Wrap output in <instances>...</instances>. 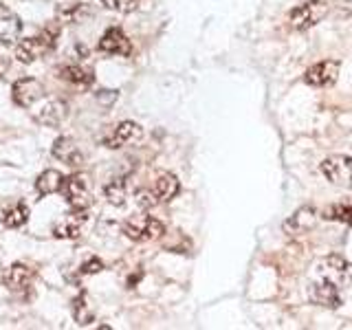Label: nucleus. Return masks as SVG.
Instances as JSON below:
<instances>
[{
	"mask_svg": "<svg viewBox=\"0 0 352 330\" xmlns=\"http://www.w3.org/2000/svg\"><path fill=\"white\" fill-rule=\"evenodd\" d=\"M124 234L135 242H150V240L161 238L165 234V227L161 220H157L154 216L137 214V216H130L124 223Z\"/></svg>",
	"mask_w": 352,
	"mask_h": 330,
	"instance_id": "f257e3e1",
	"label": "nucleus"
},
{
	"mask_svg": "<svg viewBox=\"0 0 352 330\" xmlns=\"http://www.w3.org/2000/svg\"><path fill=\"white\" fill-rule=\"evenodd\" d=\"M328 14V5L322 3V0H308V3L297 5L291 14H289V22L295 31H306L315 25H319Z\"/></svg>",
	"mask_w": 352,
	"mask_h": 330,
	"instance_id": "f03ea898",
	"label": "nucleus"
},
{
	"mask_svg": "<svg viewBox=\"0 0 352 330\" xmlns=\"http://www.w3.org/2000/svg\"><path fill=\"white\" fill-rule=\"evenodd\" d=\"M55 47V33L53 31H42L40 36H33L22 40L16 47V60L22 64L36 62L42 55H47Z\"/></svg>",
	"mask_w": 352,
	"mask_h": 330,
	"instance_id": "7ed1b4c3",
	"label": "nucleus"
},
{
	"mask_svg": "<svg viewBox=\"0 0 352 330\" xmlns=\"http://www.w3.org/2000/svg\"><path fill=\"white\" fill-rule=\"evenodd\" d=\"M62 190L73 209H86L91 205V183L84 174H73L69 179H64Z\"/></svg>",
	"mask_w": 352,
	"mask_h": 330,
	"instance_id": "20e7f679",
	"label": "nucleus"
},
{
	"mask_svg": "<svg viewBox=\"0 0 352 330\" xmlns=\"http://www.w3.org/2000/svg\"><path fill=\"white\" fill-rule=\"evenodd\" d=\"M322 174L337 187H352V157H328L322 161Z\"/></svg>",
	"mask_w": 352,
	"mask_h": 330,
	"instance_id": "39448f33",
	"label": "nucleus"
},
{
	"mask_svg": "<svg viewBox=\"0 0 352 330\" xmlns=\"http://www.w3.org/2000/svg\"><path fill=\"white\" fill-rule=\"evenodd\" d=\"M143 139V128L135 121H121V124L113 130V135L106 139V148H126V146H135Z\"/></svg>",
	"mask_w": 352,
	"mask_h": 330,
	"instance_id": "423d86ee",
	"label": "nucleus"
},
{
	"mask_svg": "<svg viewBox=\"0 0 352 330\" xmlns=\"http://www.w3.org/2000/svg\"><path fill=\"white\" fill-rule=\"evenodd\" d=\"M337 77H339V62L324 60V62L313 64L311 69L306 71L304 80H306V84H311V86L324 88V86H333L337 82Z\"/></svg>",
	"mask_w": 352,
	"mask_h": 330,
	"instance_id": "0eeeda50",
	"label": "nucleus"
},
{
	"mask_svg": "<svg viewBox=\"0 0 352 330\" xmlns=\"http://www.w3.org/2000/svg\"><path fill=\"white\" fill-rule=\"evenodd\" d=\"M11 95H14V102L22 108H31L38 99L44 97V86L31 77H25V80H18L11 88Z\"/></svg>",
	"mask_w": 352,
	"mask_h": 330,
	"instance_id": "6e6552de",
	"label": "nucleus"
},
{
	"mask_svg": "<svg viewBox=\"0 0 352 330\" xmlns=\"http://www.w3.org/2000/svg\"><path fill=\"white\" fill-rule=\"evenodd\" d=\"M53 157L62 161L69 168H82L84 165V154L80 150V146L71 139V137H60L53 143Z\"/></svg>",
	"mask_w": 352,
	"mask_h": 330,
	"instance_id": "1a4fd4ad",
	"label": "nucleus"
},
{
	"mask_svg": "<svg viewBox=\"0 0 352 330\" xmlns=\"http://www.w3.org/2000/svg\"><path fill=\"white\" fill-rule=\"evenodd\" d=\"M99 49H102L104 53H110V55H121V58H128V55L132 53V44L130 40L126 38V33L113 27L108 29L102 40H99Z\"/></svg>",
	"mask_w": 352,
	"mask_h": 330,
	"instance_id": "9d476101",
	"label": "nucleus"
},
{
	"mask_svg": "<svg viewBox=\"0 0 352 330\" xmlns=\"http://www.w3.org/2000/svg\"><path fill=\"white\" fill-rule=\"evenodd\" d=\"M33 278H36V271H33L31 267H27V264L16 262V264H11V267L7 269V273L3 275V282L9 291H25L31 286Z\"/></svg>",
	"mask_w": 352,
	"mask_h": 330,
	"instance_id": "9b49d317",
	"label": "nucleus"
},
{
	"mask_svg": "<svg viewBox=\"0 0 352 330\" xmlns=\"http://www.w3.org/2000/svg\"><path fill=\"white\" fill-rule=\"evenodd\" d=\"M84 225H86V214L84 209H75L73 214H69L60 225H55L53 229V236L55 238H80L82 231H84Z\"/></svg>",
	"mask_w": 352,
	"mask_h": 330,
	"instance_id": "f8f14e48",
	"label": "nucleus"
},
{
	"mask_svg": "<svg viewBox=\"0 0 352 330\" xmlns=\"http://www.w3.org/2000/svg\"><path fill=\"white\" fill-rule=\"evenodd\" d=\"M311 300L319 306H326V308H337L341 304V295L339 289L333 282H317L311 286Z\"/></svg>",
	"mask_w": 352,
	"mask_h": 330,
	"instance_id": "ddd939ff",
	"label": "nucleus"
},
{
	"mask_svg": "<svg viewBox=\"0 0 352 330\" xmlns=\"http://www.w3.org/2000/svg\"><path fill=\"white\" fill-rule=\"evenodd\" d=\"M150 190H152L154 198H157L159 205H161V203L172 201V198L181 192V185H179V179H176L174 174H161L159 179L154 181V185L150 187Z\"/></svg>",
	"mask_w": 352,
	"mask_h": 330,
	"instance_id": "4468645a",
	"label": "nucleus"
},
{
	"mask_svg": "<svg viewBox=\"0 0 352 330\" xmlns=\"http://www.w3.org/2000/svg\"><path fill=\"white\" fill-rule=\"evenodd\" d=\"M29 220V207L25 203H14L9 207H3L0 209V223H3L5 227H22Z\"/></svg>",
	"mask_w": 352,
	"mask_h": 330,
	"instance_id": "2eb2a0df",
	"label": "nucleus"
},
{
	"mask_svg": "<svg viewBox=\"0 0 352 330\" xmlns=\"http://www.w3.org/2000/svg\"><path fill=\"white\" fill-rule=\"evenodd\" d=\"M62 185H64L62 172H58V170H44L38 176V181H36V190H38L40 196H49V194L60 192Z\"/></svg>",
	"mask_w": 352,
	"mask_h": 330,
	"instance_id": "dca6fc26",
	"label": "nucleus"
},
{
	"mask_svg": "<svg viewBox=\"0 0 352 330\" xmlns=\"http://www.w3.org/2000/svg\"><path fill=\"white\" fill-rule=\"evenodd\" d=\"M60 75H62V80H66L69 84L80 86V88L93 84V73L86 71L84 66H80V64H66V66H62Z\"/></svg>",
	"mask_w": 352,
	"mask_h": 330,
	"instance_id": "f3484780",
	"label": "nucleus"
},
{
	"mask_svg": "<svg viewBox=\"0 0 352 330\" xmlns=\"http://www.w3.org/2000/svg\"><path fill=\"white\" fill-rule=\"evenodd\" d=\"M64 117H66V104L60 102V99H51V102L44 106L38 115V119L44 126H58L64 121Z\"/></svg>",
	"mask_w": 352,
	"mask_h": 330,
	"instance_id": "a211bd4d",
	"label": "nucleus"
},
{
	"mask_svg": "<svg viewBox=\"0 0 352 330\" xmlns=\"http://www.w3.org/2000/svg\"><path fill=\"white\" fill-rule=\"evenodd\" d=\"M22 33V22L16 16H0V42H16Z\"/></svg>",
	"mask_w": 352,
	"mask_h": 330,
	"instance_id": "6ab92c4d",
	"label": "nucleus"
},
{
	"mask_svg": "<svg viewBox=\"0 0 352 330\" xmlns=\"http://www.w3.org/2000/svg\"><path fill=\"white\" fill-rule=\"evenodd\" d=\"M106 198H108V203H113V205H124L126 203V196H128V187H126V181L124 179H115V181H110L106 185Z\"/></svg>",
	"mask_w": 352,
	"mask_h": 330,
	"instance_id": "aec40b11",
	"label": "nucleus"
},
{
	"mask_svg": "<svg viewBox=\"0 0 352 330\" xmlns=\"http://www.w3.org/2000/svg\"><path fill=\"white\" fill-rule=\"evenodd\" d=\"M73 315H75V319H77V324H91L93 319H95L93 308L88 306V295H86V293H82V295L73 302Z\"/></svg>",
	"mask_w": 352,
	"mask_h": 330,
	"instance_id": "412c9836",
	"label": "nucleus"
},
{
	"mask_svg": "<svg viewBox=\"0 0 352 330\" xmlns=\"http://www.w3.org/2000/svg\"><path fill=\"white\" fill-rule=\"evenodd\" d=\"M322 216L326 220H335V223L352 225V207L350 205H330V207L324 209Z\"/></svg>",
	"mask_w": 352,
	"mask_h": 330,
	"instance_id": "4be33fe9",
	"label": "nucleus"
},
{
	"mask_svg": "<svg viewBox=\"0 0 352 330\" xmlns=\"http://www.w3.org/2000/svg\"><path fill=\"white\" fill-rule=\"evenodd\" d=\"M102 3L108 7V9H115V11H121V14H130V11H135L139 0H102Z\"/></svg>",
	"mask_w": 352,
	"mask_h": 330,
	"instance_id": "5701e85b",
	"label": "nucleus"
},
{
	"mask_svg": "<svg viewBox=\"0 0 352 330\" xmlns=\"http://www.w3.org/2000/svg\"><path fill=\"white\" fill-rule=\"evenodd\" d=\"M137 203H139L141 209H152V207L159 205V201L154 198L152 190H141V192H137Z\"/></svg>",
	"mask_w": 352,
	"mask_h": 330,
	"instance_id": "b1692460",
	"label": "nucleus"
},
{
	"mask_svg": "<svg viewBox=\"0 0 352 330\" xmlns=\"http://www.w3.org/2000/svg\"><path fill=\"white\" fill-rule=\"evenodd\" d=\"M102 269H104L102 260L93 258V260H88V262H84V264H82V275H95V273H99Z\"/></svg>",
	"mask_w": 352,
	"mask_h": 330,
	"instance_id": "393cba45",
	"label": "nucleus"
}]
</instances>
